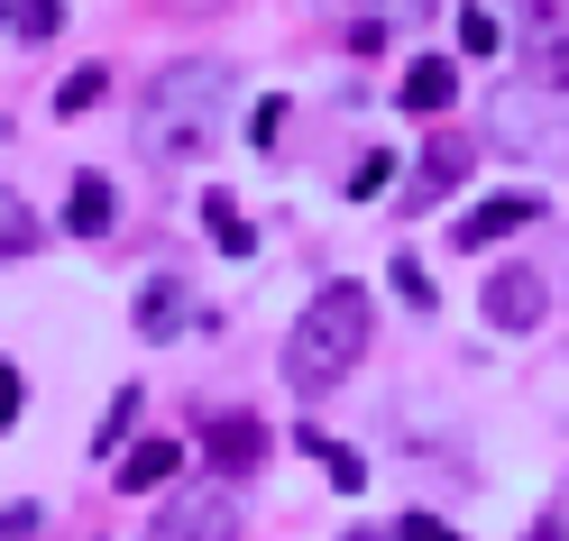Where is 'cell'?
I'll return each instance as SVG.
<instances>
[{
	"instance_id": "cell-1",
	"label": "cell",
	"mask_w": 569,
	"mask_h": 541,
	"mask_svg": "<svg viewBox=\"0 0 569 541\" xmlns=\"http://www.w3.org/2000/svg\"><path fill=\"white\" fill-rule=\"evenodd\" d=\"M359 349H368V294L359 284H322V294L295 312V331H284V385L295 394H331L349 368H359Z\"/></svg>"
},
{
	"instance_id": "cell-2",
	"label": "cell",
	"mask_w": 569,
	"mask_h": 541,
	"mask_svg": "<svg viewBox=\"0 0 569 541\" xmlns=\"http://www.w3.org/2000/svg\"><path fill=\"white\" fill-rule=\"evenodd\" d=\"M221 101H230V64L221 56H184V64H166V74L138 92V138H148V157H193L211 120H221Z\"/></svg>"
},
{
	"instance_id": "cell-3",
	"label": "cell",
	"mask_w": 569,
	"mask_h": 541,
	"mask_svg": "<svg viewBox=\"0 0 569 541\" xmlns=\"http://www.w3.org/2000/svg\"><path fill=\"white\" fill-rule=\"evenodd\" d=\"M487 129H496V148H515V157H551V148H560V83H551V74L496 83Z\"/></svg>"
},
{
	"instance_id": "cell-4",
	"label": "cell",
	"mask_w": 569,
	"mask_h": 541,
	"mask_svg": "<svg viewBox=\"0 0 569 541\" xmlns=\"http://www.w3.org/2000/svg\"><path fill=\"white\" fill-rule=\"evenodd\" d=\"M148 541H239V504L221 487H193V495H174L148 523Z\"/></svg>"
},
{
	"instance_id": "cell-5",
	"label": "cell",
	"mask_w": 569,
	"mask_h": 541,
	"mask_svg": "<svg viewBox=\"0 0 569 541\" xmlns=\"http://www.w3.org/2000/svg\"><path fill=\"white\" fill-rule=\"evenodd\" d=\"M542 312H551V275L542 267H496L487 275V321L496 331H532Z\"/></svg>"
},
{
	"instance_id": "cell-6",
	"label": "cell",
	"mask_w": 569,
	"mask_h": 541,
	"mask_svg": "<svg viewBox=\"0 0 569 541\" xmlns=\"http://www.w3.org/2000/svg\"><path fill=\"white\" fill-rule=\"evenodd\" d=\"M202 459H211V478H248V468L267 459V422L258 413H221L202 431Z\"/></svg>"
},
{
	"instance_id": "cell-7",
	"label": "cell",
	"mask_w": 569,
	"mask_h": 541,
	"mask_svg": "<svg viewBox=\"0 0 569 541\" xmlns=\"http://www.w3.org/2000/svg\"><path fill=\"white\" fill-rule=\"evenodd\" d=\"M469 157H478L469 138H450V129H441L432 148H422V166H413V211H432L441 193H459V174H469Z\"/></svg>"
},
{
	"instance_id": "cell-8",
	"label": "cell",
	"mask_w": 569,
	"mask_h": 541,
	"mask_svg": "<svg viewBox=\"0 0 569 541\" xmlns=\"http://www.w3.org/2000/svg\"><path fill=\"white\" fill-rule=\"evenodd\" d=\"M396 101H405V111H422V120H441L450 101H459V64H450V56H413L405 83H396Z\"/></svg>"
},
{
	"instance_id": "cell-9",
	"label": "cell",
	"mask_w": 569,
	"mask_h": 541,
	"mask_svg": "<svg viewBox=\"0 0 569 541\" xmlns=\"http://www.w3.org/2000/svg\"><path fill=\"white\" fill-rule=\"evenodd\" d=\"M532 211H542L532 193H496V202H478V211H469V221H459L450 239H459V248H487V239H506V230H523Z\"/></svg>"
},
{
	"instance_id": "cell-10",
	"label": "cell",
	"mask_w": 569,
	"mask_h": 541,
	"mask_svg": "<svg viewBox=\"0 0 569 541\" xmlns=\"http://www.w3.org/2000/svg\"><path fill=\"white\" fill-rule=\"evenodd\" d=\"M111 174H74V193H64V230H74V239H101V230H111Z\"/></svg>"
},
{
	"instance_id": "cell-11",
	"label": "cell",
	"mask_w": 569,
	"mask_h": 541,
	"mask_svg": "<svg viewBox=\"0 0 569 541\" xmlns=\"http://www.w3.org/2000/svg\"><path fill=\"white\" fill-rule=\"evenodd\" d=\"M174 321H184V275H148V294H138V340H166Z\"/></svg>"
},
{
	"instance_id": "cell-12",
	"label": "cell",
	"mask_w": 569,
	"mask_h": 541,
	"mask_svg": "<svg viewBox=\"0 0 569 541\" xmlns=\"http://www.w3.org/2000/svg\"><path fill=\"white\" fill-rule=\"evenodd\" d=\"M174 468H184L174 441H138V450H120V487H129V495H138V487H166Z\"/></svg>"
},
{
	"instance_id": "cell-13",
	"label": "cell",
	"mask_w": 569,
	"mask_h": 541,
	"mask_svg": "<svg viewBox=\"0 0 569 541\" xmlns=\"http://www.w3.org/2000/svg\"><path fill=\"white\" fill-rule=\"evenodd\" d=\"M202 230H211V248H221V258H248V248H258V230L239 221V202H230V193H211V202H202Z\"/></svg>"
},
{
	"instance_id": "cell-14",
	"label": "cell",
	"mask_w": 569,
	"mask_h": 541,
	"mask_svg": "<svg viewBox=\"0 0 569 541\" xmlns=\"http://www.w3.org/2000/svg\"><path fill=\"white\" fill-rule=\"evenodd\" d=\"M28 248H38V221H28V202L0 184V267H10V258H28Z\"/></svg>"
},
{
	"instance_id": "cell-15",
	"label": "cell",
	"mask_w": 569,
	"mask_h": 541,
	"mask_svg": "<svg viewBox=\"0 0 569 541\" xmlns=\"http://www.w3.org/2000/svg\"><path fill=\"white\" fill-rule=\"evenodd\" d=\"M459 47H469V56H496V47H506V28H496V10H459Z\"/></svg>"
},
{
	"instance_id": "cell-16",
	"label": "cell",
	"mask_w": 569,
	"mask_h": 541,
	"mask_svg": "<svg viewBox=\"0 0 569 541\" xmlns=\"http://www.w3.org/2000/svg\"><path fill=\"white\" fill-rule=\"evenodd\" d=\"M129 422H138V385H120V394H111V422L92 431V450H120V441H129Z\"/></svg>"
},
{
	"instance_id": "cell-17",
	"label": "cell",
	"mask_w": 569,
	"mask_h": 541,
	"mask_svg": "<svg viewBox=\"0 0 569 541\" xmlns=\"http://www.w3.org/2000/svg\"><path fill=\"white\" fill-rule=\"evenodd\" d=\"M92 101H101V64H83V74L56 83V111H92Z\"/></svg>"
},
{
	"instance_id": "cell-18",
	"label": "cell",
	"mask_w": 569,
	"mask_h": 541,
	"mask_svg": "<svg viewBox=\"0 0 569 541\" xmlns=\"http://www.w3.org/2000/svg\"><path fill=\"white\" fill-rule=\"evenodd\" d=\"M386 275H396V294H405L413 312H432V275H422V258H396Z\"/></svg>"
},
{
	"instance_id": "cell-19",
	"label": "cell",
	"mask_w": 569,
	"mask_h": 541,
	"mask_svg": "<svg viewBox=\"0 0 569 541\" xmlns=\"http://www.w3.org/2000/svg\"><path fill=\"white\" fill-rule=\"evenodd\" d=\"M322 468H331V487H340V495H359V487H368V459H359V450H331V441H322Z\"/></svg>"
},
{
	"instance_id": "cell-20",
	"label": "cell",
	"mask_w": 569,
	"mask_h": 541,
	"mask_svg": "<svg viewBox=\"0 0 569 541\" xmlns=\"http://www.w3.org/2000/svg\"><path fill=\"white\" fill-rule=\"evenodd\" d=\"M56 28H64V0H28L19 10V38H56Z\"/></svg>"
},
{
	"instance_id": "cell-21",
	"label": "cell",
	"mask_w": 569,
	"mask_h": 541,
	"mask_svg": "<svg viewBox=\"0 0 569 541\" xmlns=\"http://www.w3.org/2000/svg\"><path fill=\"white\" fill-rule=\"evenodd\" d=\"M19 404H28V377L10 368V358H0V431H10V422H19Z\"/></svg>"
},
{
	"instance_id": "cell-22",
	"label": "cell",
	"mask_w": 569,
	"mask_h": 541,
	"mask_svg": "<svg viewBox=\"0 0 569 541\" xmlns=\"http://www.w3.org/2000/svg\"><path fill=\"white\" fill-rule=\"evenodd\" d=\"M377 184H386V157H377V148H368V157H359V166H349V202H368V193H377Z\"/></svg>"
},
{
	"instance_id": "cell-23",
	"label": "cell",
	"mask_w": 569,
	"mask_h": 541,
	"mask_svg": "<svg viewBox=\"0 0 569 541\" xmlns=\"http://www.w3.org/2000/svg\"><path fill=\"white\" fill-rule=\"evenodd\" d=\"M396 541H459V532H450L441 514H405V523H396Z\"/></svg>"
},
{
	"instance_id": "cell-24",
	"label": "cell",
	"mask_w": 569,
	"mask_h": 541,
	"mask_svg": "<svg viewBox=\"0 0 569 541\" xmlns=\"http://www.w3.org/2000/svg\"><path fill=\"white\" fill-rule=\"evenodd\" d=\"M248 138H258V148H276V138H284V101H258V120H248Z\"/></svg>"
},
{
	"instance_id": "cell-25",
	"label": "cell",
	"mask_w": 569,
	"mask_h": 541,
	"mask_svg": "<svg viewBox=\"0 0 569 541\" xmlns=\"http://www.w3.org/2000/svg\"><path fill=\"white\" fill-rule=\"evenodd\" d=\"M38 532V504H10V514H0V541H28Z\"/></svg>"
},
{
	"instance_id": "cell-26",
	"label": "cell",
	"mask_w": 569,
	"mask_h": 541,
	"mask_svg": "<svg viewBox=\"0 0 569 541\" xmlns=\"http://www.w3.org/2000/svg\"><path fill=\"white\" fill-rule=\"evenodd\" d=\"M349 541H386V532H368V523H359V532H349Z\"/></svg>"
},
{
	"instance_id": "cell-27",
	"label": "cell",
	"mask_w": 569,
	"mask_h": 541,
	"mask_svg": "<svg viewBox=\"0 0 569 541\" xmlns=\"http://www.w3.org/2000/svg\"><path fill=\"white\" fill-rule=\"evenodd\" d=\"M0 19H10V10H0Z\"/></svg>"
}]
</instances>
